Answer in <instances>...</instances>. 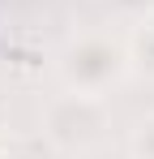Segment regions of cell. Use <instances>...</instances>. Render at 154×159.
<instances>
[{
	"mask_svg": "<svg viewBox=\"0 0 154 159\" xmlns=\"http://www.w3.org/2000/svg\"><path fill=\"white\" fill-rule=\"evenodd\" d=\"M56 73H60V86L64 90L107 99L133 73V65H128V48L120 39H111L107 30H81V34H73L60 48Z\"/></svg>",
	"mask_w": 154,
	"mask_h": 159,
	"instance_id": "6da1fadb",
	"label": "cell"
},
{
	"mask_svg": "<svg viewBox=\"0 0 154 159\" xmlns=\"http://www.w3.org/2000/svg\"><path fill=\"white\" fill-rule=\"evenodd\" d=\"M39 125H43V138H47L51 151H60V155H86V151H94L107 138L111 112H107V99H99V95L64 90V95L47 99Z\"/></svg>",
	"mask_w": 154,
	"mask_h": 159,
	"instance_id": "7a4b0ae2",
	"label": "cell"
},
{
	"mask_svg": "<svg viewBox=\"0 0 154 159\" xmlns=\"http://www.w3.org/2000/svg\"><path fill=\"white\" fill-rule=\"evenodd\" d=\"M128 65H133V73H141V78H154V17L146 22H137L133 34H128Z\"/></svg>",
	"mask_w": 154,
	"mask_h": 159,
	"instance_id": "3957f363",
	"label": "cell"
},
{
	"mask_svg": "<svg viewBox=\"0 0 154 159\" xmlns=\"http://www.w3.org/2000/svg\"><path fill=\"white\" fill-rule=\"evenodd\" d=\"M103 9H107L116 22H128V26L154 17V0H103Z\"/></svg>",
	"mask_w": 154,
	"mask_h": 159,
	"instance_id": "277c9868",
	"label": "cell"
},
{
	"mask_svg": "<svg viewBox=\"0 0 154 159\" xmlns=\"http://www.w3.org/2000/svg\"><path fill=\"white\" fill-rule=\"evenodd\" d=\"M128 159H154V112L133 125V133H128Z\"/></svg>",
	"mask_w": 154,
	"mask_h": 159,
	"instance_id": "5b68a950",
	"label": "cell"
},
{
	"mask_svg": "<svg viewBox=\"0 0 154 159\" xmlns=\"http://www.w3.org/2000/svg\"><path fill=\"white\" fill-rule=\"evenodd\" d=\"M0 4H4V0H0Z\"/></svg>",
	"mask_w": 154,
	"mask_h": 159,
	"instance_id": "8992f818",
	"label": "cell"
}]
</instances>
